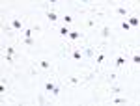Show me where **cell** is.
I'll list each match as a JSON object with an SVG mask.
<instances>
[{
	"label": "cell",
	"instance_id": "obj_1",
	"mask_svg": "<svg viewBox=\"0 0 140 106\" xmlns=\"http://www.w3.org/2000/svg\"><path fill=\"white\" fill-rule=\"evenodd\" d=\"M11 28H13V30H22V21H21V17H13V19H11Z\"/></svg>",
	"mask_w": 140,
	"mask_h": 106
},
{
	"label": "cell",
	"instance_id": "obj_2",
	"mask_svg": "<svg viewBox=\"0 0 140 106\" xmlns=\"http://www.w3.org/2000/svg\"><path fill=\"white\" fill-rule=\"evenodd\" d=\"M127 22L131 24V26H138V24H140V19H138V17H127Z\"/></svg>",
	"mask_w": 140,
	"mask_h": 106
},
{
	"label": "cell",
	"instance_id": "obj_3",
	"mask_svg": "<svg viewBox=\"0 0 140 106\" xmlns=\"http://www.w3.org/2000/svg\"><path fill=\"white\" fill-rule=\"evenodd\" d=\"M54 87H56V86H54V82H51V80H49V82H45V91L52 93V91H54Z\"/></svg>",
	"mask_w": 140,
	"mask_h": 106
},
{
	"label": "cell",
	"instance_id": "obj_4",
	"mask_svg": "<svg viewBox=\"0 0 140 106\" xmlns=\"http://www.w3.org/2000/svg\"><path fill=\"white\" fill-rule=\"evenodd\" d=\"M67 37L75 41V39H80V37H82V34H80V32H69V36H67Z\"/></svg>",
	"mask_w": 140,
	"mask_h": 106
},
{
	"label": "cell",
	"instance_id": "obj_5",
	"mask_svg": "<svg viewBox=\"0 0 140 106\" xmlns=\"http://www.w3.org/2000/svg\"><path fill=\"white\" fill-rule=\"evenodd\" d=\"M47 19H49V22H54V21L58 19V15L54 13V11H47Z\"/></svg>",
	"mask_w": 140,
	"mask_h": 106
},
{
	"label": "cell",
	"instance_id": "obj_6",
	"mask_svg": "<svg viewBox=\"0 0 140 106\" xmlns=\"http://www.w3.org/2000/svg\"><path fill=\"white\" fill-rule=\"evenodd\" d=\"M58 32H60V36H64V37H67V36H69V32H71V30H69V28L65 26V24H64V26H62V28H60Z\"/></svg>",
	"mask_w": 140,
	"mask_h": 106
},
{
	"label": "cell",
	"instance_id": "obj_7",
	"mask_svg": "<svg viewBox=\"0 0 140 106\" xmlns=\"http://www.w3.org/2000/svg\"><path fill=\"white\" fill-rule=\"evenodd\" d=\"M32 34H34L32 28H24L22 30V37H32Z\"/></svg>",
	"mask_w": 140,
	"mask_h": 106
},
{
	"label": "cell",
	"instance_id": "obj_8",
	"mask_svg": "<svg viewBox=\"0 0 140 106\" xmlns=\"http://www.w3.org/2000/svg\"><path fill=\"white\" fill-rule=\"evenodd\" d=\"M114 63H116V67H121V65L125 63V58H123V56H118V58H116V61H114Z\"/></svg>",
	"mask_w": 140,
	"mask_h": 106
},
{
	"label": "cell",
	"instance_id": "obj_9",
	"mask_svg": "<svg viewBox=\"0 0 140 106\" xmlns=\"http://www.w3.org/2000/svg\"><path fill=\"white\" fill-rule=\"evenodd\" d=\"M116 13H118V15H121V17H125V19H127V10H125V7H118V10H116Z\"/></svg>",
	"mask_w": 140,
	"mask_h": 106
},
{
	"label": "cell",
	"instance_id": "obj_10",
	"mask_svg": "<svg viewBox=\"0 0 140 106\" xmlns=\"http://www.w3.org/2000/svg\"><path fill=\"white\" fill-rule=\"evenodd\" d=\"M82 58V52L79 50V48H75V50H73V60H80Z\"/></svg>",
	"mask_w": 140,
	"mask_h": 106
},
{
	"label": "cell",
	"instance_id": "obj_11",
	"mask_svg": "<svg viewBox=\"0 0 140 106\" xmlns=\"http://www.w3.org/2000/svg\"><path fill=\"white\" fill-rule=\"evenodd\" d=\"M112 102H114V104H125L127 99H125V97H118V99H114Z\"/></svg>",
	"mask_w": 140,
	"mask_h": 106
},
{
	"label": "cell",
	"instance_id": "obj_12",
	"mask_svg": "<svg viewBox=\"0 0 140 106\" xmlns=\"http://www.w3.org/2000/svg\"><path fill=\"white\" fill-rule=\"evenodd\" d=\"M101 36H103V37L106 39L108 36H110V28H108V26H105V28H103V32H101Z\"/></svg>",
	"mask_w": 140,
	"mask_h": 106
},
{
	"label": "cell",
	"instance_id": "obj_13",
	"mask_svg": "<svg viewBox=\"0 0 140 106\" xmlns=\"http://www.w3.org/2000/svg\"><path fill=\"white\" fill-rule=\"evenodd\" d=\"M39 65H41L43 69H51V61H47V60H41V61H39Z\"/></svg>",
	"mask_w": 140,
	"mask_h": 106
},
{
	"label": "cell",
	"instance_id": "obj_14",
	"mask_svg": "<svg viewBox=\"0 0 140 106\" xmlns=\"http://www.w3.org/2000/svg\"><path fill=\"white\" fill-rule=\"evenodd\" d=\"M110 93H114V95H120V93H121V89H120L118 86H112V87H110Z\"/></svg>",
	"mask_w": 140,
	"mask_h": 106
},
{
	"label": "cell",
	"instance_id": "obj_15",
	"mask_svg": "<svg viewBox=\"0 0 140 106\" xmlns=\"http://www.w3.org/2000/svg\"><path fill=\"white\" fill-rule=\"evenodd\" d=\"M121 28H123V30H125V32H129V30H131V24L127 22V19H125V21H123V22H121Z\"/></svg>",
	"mask_w": 140,
	"mask_h": 106
},
{
	"label": "cell",
	"instance_id": "obj_16",
	"mask_svg": "<svg viewBox=\"0 0 140 106\" xmlns=\"http://www.w3.org/2000/svg\"><path fill=\"white\" fill-rule=\"evenodd\" d=\"M22 43L24 45H34V39L32 37H22Z\"/></svg>",
	"mask_w": 140,
	"mask_h": 106
},
{
	"label": "cell",
	"instance_id": "obj_17",
	"mask_svg": "<svg viewBox=\"0 0 140 106\" xmlns=\"http://www.w3.org/2000/svg\"><path fill=\"white\" fill-rule=\"evenodd\" d=\"M4 61H7V63H13V56H11V54H4Z\"/></svg>",
	"mask_w": 140,
	"mask_h": 106
},
{
	"label": "cell",
	"instance_id": "obj_18",
	"mask_svg": "<svg viewBox=\"0 0 140 106\" xmlns=\"http://www.w3.org/2000/svg\"><path fill=\"white\" fill-rule=\"evenodd\" d=\"M105 60V54H97V58H95V63H103Z\"/></svg>",
	"mask_w": 140,
	"mask_h": 106
},
{
	"label": "cell",
	"instance_id": "obj_19",
	"mask_svg": "<svg viewBox=\"0 0 140 106\" xmlns=\"http://www.w3.org/2000/svg\"><path fill=\"white\" fill-rule=\"evenodd\" d=\"M62 19H64V24H69L73 21V17H69V15H65V17H62Z\"/></svg>",
	"mask_w": 140,
	"mask_h": 106
},
{
	"label": "cell",
	"instance_id": "obj_20",
	"mask_svg": "<svg viewBox=\"0 0 140 106\" xmlns=\"http://www.w3.org/2000/svg\"><path fill=\"white\" fill-rule=\"evenodd\" d=\"M133 63H140V54H133Z\"/></svg>",
	"mask_w": 140,
	"mask_h": 106
},
{
	"label": "cell",
	"instance_id": "obj_21",
	"mask_svg": "<svg viewBox=\"0 0 140 106\" xmlns=\"http://www.w3.org/2000/svg\"><path fill=\"white\" fill-rule=\"evenodd\" d=\"M6 54H15V50H13V47H6Z\"/></svg>",
	"mask_w": 140,
	"mask_h": 106
},
{
	"label": "cell",
	"instance_id": "obj_22",
	"mask_svg": "<svg viewBox=\"0 0 140 106\" xmlns=\"http://www.w3.org/2000/svg\"><path fill=\"white\" fill-rule=\"evenodd\" d=\"M69 82H71V84L75 86V84H79V78H75V76H71V78H69Z\"/></svg>",
	"mask_w": 140,
	"mask_h": 106
},
{
	"label": "cell",
	"instance_id": "obj_23",
	"mask_svg": "<svg viewBox=\"0 0 140 106\" xmlns=\"http://www.w3.org/2000/svg\"><path fill=\"white\" fill-rule=\"evenodd\" d=\"M127 2H131V0H127Z\"/></svg>",
	"mask_w": 140,
	"mask_h": 106
}]
</instances>
